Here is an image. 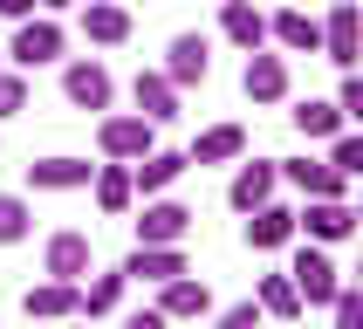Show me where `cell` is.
<instances>
[{
  "label": "cell",
  "mask_w": 363,
  "mask_h": 329,
  "mask_svg": "<svg viewBox=\"0 0 363 329\" xmlns=\"http://www.w3.org/2000/svg\"><path fill=\"white\" fill-rule=\"evenodd\" d=\"M158 316H164V323H185V316H213V288H206V281H192V267H185V274L158 281Z\"/></svg>",
  "instance_id": "52a82bcc"
},
{
  "label": "cell",
  "mask_w": 363,
  "mask_h": 329,
  "mask_svg": "<svg viewBox=\"0 0 363 329\" xmlns=\"http://www.w3.org/2000/svg\"><path fill=\"white\" fill-rule=\"evenodd\" d=\"M323 55L336 62V69H357L363 55V21H357V0H336L323 21Z\"/></svg>",
  "instance_id": "5b68a950"
},
{
  "label": "cell",
  "mask_w": 363,
  "mask_h": 329,
  "mask_svg": "<svg viewBox=\"0 0 363 329\" xmlns=\"http://www.w3.org/2000/svg\"><path fill=\"white\" fill-rule=\"evenodd\" d=\"M117 302H123V267L117 274H96L89 288H76V316H110Z\"/></svg>",
  "instance_id": "484cf974"
},
{
  "label": "cell",
  "mask_w": 363,
  "mask_h": 329,
  "mask_svg": "<svg viewBox=\"0 0 363 329\" xmlns=\"http://www.w3.org/2000/svg\"><path fill=\"white\" fill-rule=\"evenodd\" d=\"M28 110V76H7L0 69V117H21Z\"/></svg>",
  "instance_id": "4dcf8cb0"
},
{
  "label": "cell",
  "mask_w": 363,
  "mask_h": 329,
  "mask_svg": "<svg viewBox=\"0 0 363 329\" xmlns=\"http://www.w3.org/2000/svg\"><path fill=\"white\" fill-rule=\"evenodd\" d=\"M343 110H336V103H323V96H308L302 110H295V130H302V138H336V130H343Z\"/></svg>",
  "instance_id": "4316f807"
},
{
  "label": "cell",
  "mask_w": 363,
  "mask_h": 329,
  "mask_svg": "<svg viewBox=\"0 0 363 329\" xmlns=\"http://www.w3.org/2000/svg\"><path fill=\"white\" fill-rule=\"evenodd\" d=\"M336 110H343V117H363V76H357V69H343V89H336Z\"/></svg>",
  "instance_id": "1f68e13d"
},
{
  "label": "cell",
  "mask_w": 363,
  "mask_h": 329,
  "mask_svg": "<svg viewBox=\"0 0 363 329\" xmlns=\"http://www.w3.org/2000/svg\"><path fill=\"white\" fill-rule=\"evenodd\" d=\"M62 96L76 103V110H110L117 82H110L103 62H69V69H62Z\"/></svg>",
  "instance_id": "8992f818"
},
{
  "label": "cell",
  "mask_w": 363,
  "mask_h": 329,
  "mask_svg": "<svg viewBox=\"0 0 363 329\" xmlns=\"http://www.w3.org/2000/svg\"><path fill=\"white\" fill-rule=\"evenodd\" d=\"M28 226H35V213H28V199H14V192H0V247L28 240Z\"/></svg>",
  "instance_id": "83f0119b"
},
{
  "label": "cell",
  "mask_w": 363,
  "mask_h": 329,
  "mask_svg": "<svg viewBox=\"0 0 363 329\" xmlns=\"http://www.w3.org/2000/svg\"><path fill=\"white\" fill-rule=\"evenodd\" d=\"M220 323H226V329H254V323H261V302H233V308H220Z\"/></svg>",
  "instance_id": "d6a6232c"
},
{
  "label": "cell",
  "mask_w": 363,
  "mask_h": 329,
  "mask_svg": "<svg viewBox=\"0 0 363 329\" xmlns=\"http://www.w3.org/2000/svg\"><path fill=\"white\" fill-rule=\"evenodd\" d=\"M295 233L336 247V240H350V233H357V206H350V199H308L302 213H295Z\"/></svg>",
  "instance_id": "7a4b0ae2"
},
{
  "label": "cell",
  "mask_w": 363,
  "mask_h": 329,
  "mask_svg": "<svg viewBox=\"0 0 363 329\" xmlns=\"http://www.w3.org/2000/svg\"><path fill=\"white\" fill-rule=\"evenodd\" d=\"M82 35L96 41V48H117V41H130V14H123L117 0H89L82 7Z\"/></svg>",
  "instance_id": "603a6c76"
},
{
  "label": "cell",
  "mask_w": 363,
  "mask_h": 329,
  "mask_svg": "<svg viewBox=\"0 0 363 329\" xmlns=\"http://www.w3.org/2000/svg\"><path fill=\"white\" fill-rule=\"evenodd\" d=\"M35 7H69V0H35Z\"/></svg>",
  "instance_id": "e575fe53"
},
{
  "label": "cell",
  "mask_w": 363,
  "mask_h": 329,
  "mask_svg": "<svg viewBox=\"0 0 363 329\" xmlns=\"http://www.w3.org/2000/svg\"><path fill=\"white\" fill-rule=\"evenodd\" d=\"M329 316H336V323H363V288H343V281H336V295H329Z\"/></svg>",
  "instance_id": "f546056e"
},
{
  "label": "cell",
  "mask_w": 363,
  "mask_h": 329,
  "mask_svg": "<svg viewBox=\"0 0 363 329\" xmlns=\"http://www.w3.org/2000/svg\"><path fill=\"white\" fill-rule=\"evenodd\" d=\"M185 233H192V206H179V199H144V220H138V240L144 247H179Z\"/></svg>",
  "instance_id": "277c9868"
},
{
  "label": "cell",
  "mask_w": 363,
  "mask_h": 329,
  "mask_svg": "<svg viewBox=\"0 0 363 329\" xmlns=\"http://www.w3.org/2000/svg\"><path fill=\"white\" fill-rule=\"evenodd\" d=\"M89 172H96L89 158L55 151V158H35V164H28V185H35V192H82V185H89Z\"/></svg>",
  "instance_id": "4fadbf2b"
},
{
  "label": "cell",
  "mask_w": 363,
  "mask_h": 329,
  "mask_svg": "<svg viewBox=\"0 0 363 329\" xmlns=\"http://www.w3.org/2000/svg\"><path fill=\"white\" fill-rule=\"evenodd\" d=\"M89 185H96V206H103V213H110V220H117L123 206L138 199V185H130V164H123V158L96 164V172H89Z\"/></svg>",
  "instance_id": "cb8c5ba5"
},
{
  "label": "cell",
  "mask_w": 363,
  "mask_h": 329,
  "mask_svg": "<svg viewBox=\"0 0 363 329\" xmlns=\"http://www.w3.org/2000/svg\"><path fill=\"white\" fill-rule=\"evenodd\" d=\"M172 274H185V254H179V247H144L138 240V254L123 261V281H172Z\"/></svg>",
  "instance_id": "44dd1931"
},
{
  "label": "cell",
  "mask_w": 363,
  "mask_h": 329,
  "mask_svg": "<svg viewBox=\"0 0 363 329\" xmlns=\"http://www.w3.org/2000/svg\"><path fill=\"white\" fill-rule=\"evenodd\" d=\"M35 14V0H0V21H28Z\"/></svg>",
  "instance_id": "836d02e7"
},
{
  "label": "cell",
  "mask_w": 363,
  "mask_h": 329,
  "mask_svg": "<svg viewBox=\"0 0 363 329\" xmlns=\"http://www.w3.org/2000/svg\"><path fill=\"white\" fill-rule=\"evenodd\" d=\"M288 281H295V295H302V308H329V295H336V261H329L323 247H302L295 254V267H288Z\"/></svg>",
  "instance_id": "6da1fadb"
},
{
  "label": "cell",
  "mask_w": 363,
  "mask_h": 329,
  "mask_svg": "<svg viewBox=\"0 0 363 329\" xmlns=\"http://www.w3.org/2000/svg\"><path fill=\"white\" fill-rule=\"evenodd\" d=\"M274 185H281V164L274 158H254L233 172V185H226V199H233V213H254L261 199H274Z\"/></svg>",
  "instance_id": "5bb4252c"
},
{
  "label": "cell",
  "mask_w": 363,
  "mask_h": 329,
  "mask_svg": "<svg viewBox=\"0 0 363 329\" xmlns=\"http://www.w3.org/2000/svg\"><path fill=\"white\" fill-rule=\"evenodd\" d=\"M96 144H103V158H144L151 144H158V123L151 117H103L96 123Z\"/></svg>",
  "instance_id": "3957f363"
},
{
  "label": "cell",
  "mask_w": 363,
  "mask_h": 329,
  "mask_svg": "<svg viewBox=\"0 0 363 329\" xmlns=\"http://www.w3.org/2000/svg\"><path fill=\"white\" fill-rule=\"evenodd\" d=\"M329 164H336L343 179H357V172H363V138H357V130H336V151H329Z\"/></svg>",
  "instance_id": "f1b7e54d"
},
{
  "label": "cell",
  "mask_w": 363,
  "mask_h": 329,
  "mask_svg": "<svg viewBox=\"0 0 363 329\" xmlns=\"http://www.w3.org/2000/svg\"><path fill=\"white\" fill-rule=\"evenodd\" d=\"M76 288H82V281H55V274H48L41 288H28V295H21V316H41V323L76 316Z\"/></svg>",
  "instance_id": "7402d4cb"
},
{
  "label": "cell",
  "mask_w": 363,
  "mask_h": 329,
  "mask_svg": "<svg viewBox=\"0 0 363 329\" xmlns=\"http://www.w3.org/2000/svg\"><path fill=\"white\" fill-rule=\"evenodd\" d=\"M267 35L281 41L288 55H323V21L302 14V7H281V14L267 21Z\"/></svg>",
  "instance_id": "e0dca14e"
},
{
  "label": "cell",
  "mask_w": 363,
  "mask_h": 329,
  "mask_svg": "<svg viewBox=\"0 0 363 329\" xmlns=\"http://www.w3.org/2000/svg\"><path fill=\"white\" fill-rule=\"evenodd\" d=\"M254 302H261V316H274V323H295V316H302V295H295V281H288V274H267Z\"/></svg>",
  "instance_id": "d4e9b609"
},
{
  "label": "cell",
  "mask_w": 363,
  "mask_h": 329,
  "mask_svg": "<svg viewBox=\"0 0 363 329\" xmlns=\"http://www.w3.org/2000/svg\"><path fill=\"white\" fill-rule=\"evenodd\" d=\"M185 172H192V164H185V151H158V144H151L144 158H130V185H138L144 199H151V192H164V185H179Z\"/></svg>",
  "instance_id": "2e32d148"
},
{
  "label": "cell",
  "mask_w": 363,
  "mask_h": 329,
  "mask_svg": "<svg viewBox=\"0 0 363 329\" xmlns=\"http://www.w3.org/2000/svg\"><path fill=\"white\" fill-rule=\"evenodd\" d=\"M281 164V179H295L308 199H350V179L336 172L329 158H274Z\"/></svg>",
  "instance_id": "ba28073f"
},
{
  "label": "cell",
  "mask_w": 363,
  "mask_h": 329,
  "mask_svg": "<svg viewBox=\"0 0 363 329\" xmlns=\"http://www.w3.org/2000/svg\"><path fill=\"white\" fill-rule=\"evenodd\" d=\"M7 55H14L21 69H41V62H55V55H62V28H55L48 14H41V21L28 14V21L14 28V48H7Z\"/></svg>",
  "instance_id": "8fae6325"
},
{
  "label": "cell",
  "mask_w": 363,
  "mask_h": 329,
  "mask_svg": "<svg viewBox=\"0 0 363 329\" xmlns=\"http://www.w3.org/2000/svg\"><path fill=\"white\" fill-rule=\"evenodd\" d=\"M240 89H247L254 103H281V96H288V55H267V48H247Z\"/></svg>",
  "instance_id": "9c48e42d"
},
{
  "label": "cell",
  "mask_w": 363,
  "mask_h": 329,
  "mask_svg": "<svg viewBox=\"0 0 363 329\" xmlns=\"http://www.w3.org/2000/svg\"><path fill=\"white\" fill-rule=\"evenodd\" d=\"M220 28H226V41H233V48H267V14L261 7H254V0H226L220 7Z\"/></svg>",
  "instance_id": "d6986e66"
},
{
  "label": "cell",
  "mask_w": 363,
  "mask_h": 329,
  "mask_svg": "<svg viewBox=\"0 0 363 329\" xmlns=\"http://www.w3.org/2000/svg\"><path fill=\"white\" fill-rule=\"evenodd\" d=\"M247 151V130L240 123H213V130H199V144L185 151V164H233Z\"/></svg>",
  "instance_id": "ffe728a7"
},
{
  "label": "cell",
  "mask_w": 363,
  "mask_h": 329,
  "mask_svg": "<svg viewBox=\"0 0 363 329\" xmlns=\"http://www.w3.org/2000/svg\"><path fill=\"white\" fill-rule=\"evenodd\" d=\"M41 274H55V281H82V274H89V233H76V226H62V233H48V254H41Z\"/></svg>",
  "instance_id": "30bf717a"
},
{
  "label": "cell",
  "mask_w": 363,
  "mask_h": 329,
  "mask_svg": "<svg viewBox=\"0 0 363 329\" xmlns=\"http://www.w3.org/2000/svg\"><path fill=\"white\" fill-rule=\"evenodd\" d=\"M164 76L179 82V89H192V82L213 76V48H206V35H172V48H164Z\"/></svg>",
  "instance_id": "7c38bea8"
},
{
  "label": "cell",
  "mask_w": 363,
  "mask_h": 329,
  "mask_svg": "<svg viewBox=\"0 0 363 329\" xmlns=\"http://www.w3.org/2000/svg\"><path fill=\"white\" fill-rule=\"evenodd\" d=\"M288 240H295V213H288V206L261 199L247 213V247H254V254H274V247H288Z\"/></svg>",
  "instance_id": "9a60e30c"
},
{
  "label": "cell",
  "mask_w": 363,
  "mask_h": 329,
  "mask_svg": "<svg viewBox=\"0 0 363 329\" xmlns=\"http://www.w3.org/2000/svg\"><path fill=\"white\" fill-rule=\"evenodd\" d=\"M130 96H138V117H151V123L179 117V82L164 76V69H144V76L130 82Z\"/></svg>",
  "instance_id": "ac0fdd59"
}]
</instances>
